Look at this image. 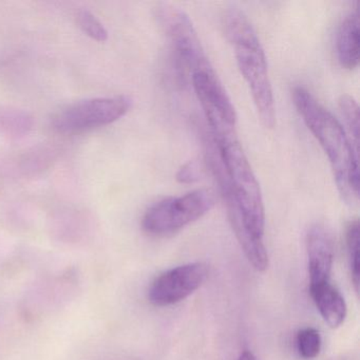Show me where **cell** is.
<instances>
[{
	"label": "cell",
	"instance_id": "14",
	"mask_svg": "<svg viewBox=\"0 0 360 360\" xmlns=\"http://www.w3.org/2000/svg\"><path fill=\"white\" fill-rule=\"evenodd\" d=\"M77 22L79 28L92 39L96 41H106L108 39V31L106 30L102 22L88 11H81L77 13Z\"/></svg>",
	"mask_w": 360,
	"mask_h": 360
},
{
	"label": "cell",
	"instance_id": "4",
	"mask_svg": "<svg viewBox=\"0 0 360 360\" xmlns=\"http://www.w3.org/2000/svg\"><path fill=\"white\" fill-rule=\"evenodd\" d=\"M155 18L191 75H217L189 16L169 4H160Z\"/></svg>",
	"mask_w": 360,
	"mask_h": 360
},
{
	"label": "cell",
	"instance_id": "6",
	"mask_svg": "<svg viewBox=\"0 0 360 360\" xmlns=\"http://www.w3.org/2000/svg\"><path fill=\"white\" fill-rule=\"evenodd\" d=\"M208 274L210 269L202 262L187 263L168 269L151 284L149 301L155 307H168L181 302L203 285Z\"/></svg>",
	"mask_w": 360,
	"mask_h": 360
},
{
	"label": "cell",
	"instance_id": "15",
	"mask_svg": "<svg viewBox=\"0 0 360 360\" xmlns=\"http://www.w3.org/2000/svg\"><path fill=\"white\" fill-rule=\"evenodd\" d=\"M201 176V169L197 162H188L184 164L176 172V180L182 184H191L197 182Z\"/></svg>",
	"mask_w": 360,
	"mask_h": 360
},
{
	"label": "cell",
	"instance_id": "16",
	"mask_svg": "<svg viewBox=\"0 0 360 360\" xmlns=\"http://www.w3.org/2000/svg\"><path fill=\"white\" fill-rule=\"evenodd\" d=\"M238 360H257V358L252 352L248 351V349H244V351L240 354Z\"/></svg>",
	"mask_w": 360,
	"mask_h": 360
},
{
	"label": "cell",
	"instance_id": "3",
	"mask_svg": "<svg viewBox=\"0 0 360 360\" xmlns=\"http://www.w3.org/2000/svg\"><path fill=\"white\" fill-rule=\"evenodd\" d=\"M216 202L212 189H197L180 197H169L153 204L142 219L145 233L165 237L205 216Z\"/></svg>",
	"mask_w": 360,
	"mask_h": 360
},
{
	"label": "cell",
	"instance_id": "11",
	"mask_svg": "<svg viewBox=\"0 0 360 360\" xmlns=\"http://www.w3.org/2000/svg\"><path fill=\"white\" fill-rule=\"evenodd\" d=\"M32 126L31 117L18 109H0V132L20 134L28 131Z\"/></svg>",
	"mask_w": 360,
	"mask_h": 360
},
{
	"label": "cell",
	"instance_id": "13",
	"mask_svg": "<svg viewBox=\"0 0 360 360\" xmlns=\"http://www.w3.org/2000/svg\"><path fill=\"white\" fill-rule=\"evenodd\" d=\"M297 351L304 359H314L321 351L322 338L319 330L305 328L299 330L296 336Z\"/></svg>",
	"mask_w": 360,
	"mask_h": 360
},
{
	"label": "cell",
	"instance_id": "7",
	"mask_svg": "<svg viewBox=\"0 0 360 360\" xmlns=\"http://www.w3.org/2000/svg\"><path fill=\"white\" fill-rule=\"evenodd\" d=\"M334 250V241L330 231L323 225H313L307 235L309 286L330 281Z\"/></svg>",
	"mask_w": 360,
	"mask_h": 360
},
{
	"label": "cell",
	"instance_id": "8",
	"mask_svg": "<svg viewBox=\"0 0 360 360\" xmlns=\"http://www.w3.org/2000/svg\"><path fill=\"white\" fill-rule=\"evenodd\" d=\"M359 3L345 16L337 31L336 52L339 65L347 70H354L359 65Z\"/></svg>",
	"mask_w": 360,
	"mask_h": 360
},
{
	"label": "cell",
	"instance_id": "10",
	"mask_svg": "<svg viewBox=\"0 0 360 360\" xmlns=\"http://www.w3.org/2000/svg\"><path fill=\"white\" fill-rule=\"evenodd\" d=\"M359 222L353 220L347 224L345 231V245H347V259H349V273L355 292L359 294Z\"/></svg>",
	"mask_w": 360,
	"mask_h": 360
},
{
	"label": "cell",
	"instance_id": "9",
	"mask_svg": "<svg viewBox=\"0 0 360 360\" xmlns=\"http://www.w3.org/2000/svg\"><path fill=\"white\" fill-rule=\"evenodd\" d=\"M309 294L322 319L330 328H339L345 322L347 303L341 292L330 281L309 286Z\"/></svg>",
	"mask_w": 360,
	"mask_h": 360
},
{
	"label": "cell",
	"instance_id": "12",
	"mask_svg": "<svg viewBox=\"0 0 360 360\" xmlns=\"http://www.w3.org/2000/svg\"><path fill=\"white\" fill-rule=\"evenodd\" d=\"M339 109L349 130L351 141L358 150L359 146V107L352 96H342L339 100Z\"/></svg>",
	"mask_w": 360,
	"mask_h": 360
},
{
	"label": "cell",
	"instance_id": "5",
	"mask_svg": "<svg viewBox=\"0 0 360 360\" xmlns=\"http://www.w3.org/2000/svg\"><path fill=\"white\" fill-rule=\"evenodd\" d=\"M131 105L127 96L81 101L56 112L51 125L60 134L85 131L115 123L129 111Z\"/></svg>",
	"mask_w": 360,
	"mask_h": 360
},
{
	"label": "cell",
	"instance_id": "2",
	"mask_svg": "<svg viewBox=\"0 0 360 360\" xmlns=\"http://www.w3.org/2000/svg\"><path fill=\"white\" fill-rule=\"evenodd\" d=\"M225 37L235 49L238 68L250 88L259 119L264 127L276 125V107L266 56L252 22L244 14H235L224 22Z\"/></svg>",
	"mask_w": 360,
	"mask_h": 360
},
{
	"label": "cell",
	"instance_id": "1",
	"mask_svg": "<svg viewBox=\"0 0 360 360\" xmlns=\"http://www.w3.org/2000/svg\"><path fill=\"white\" fill-rule=\"evenodd\" d=\"M292 98L297 111L330 161L341 199L349 205H356L359 201L357 149L338 120L311 92L298 86L292 89Z\"/></svg>",
	"mask_w": 360,
	"mask_h": 360
}]
</instances>
